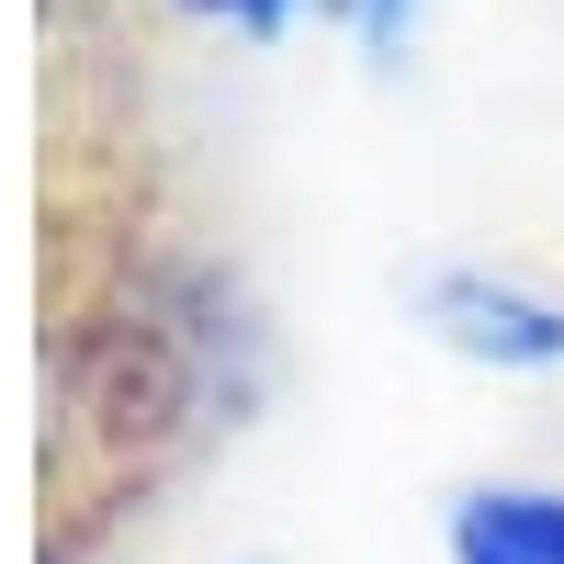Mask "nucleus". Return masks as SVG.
I'll return each mask as SVG.
<instances>
[{
    "mask_svg": "<svg viewBox=\"0 0 564 564\" xmlns=\"http://www.w3.org/2000/svg\"><path fill=\"white\" fill-rule=\"evenodd\" d=\"M417 327L452 361H486V372H564V294H542L520 271H486V260L417 271Z\"/></svg>",
    "mask_w": 564,
    "mask_h": 564,
    "instance_id": "obj_1",
    "label": "nucleus"
},
{
    "mask_svg": "<svg viewBox=\"0 0 564 564\" xmlns=\"http://www.w3.org/2000/svg\"><path fill=\"white\" fill-rule=\"evenodd\" d=\"M181 12H204V23H226V34H282L305 0H181Z\"/></svg>",
    "mask_w": 564,
    "mask_h": 564,
    "instance_id": "obj_4",
    "label": "nucleus"
},
{
    "mask_svg": "<svg viewBox=\"0 0 564 564\" xmlns=\"http://www.w3.org/2000/svg\"><path fill=\"white\" fill-rule=\"evenodd\" d=\"M339 23L372 45V57H406V34H417V0H339Z\"/></svg>",
    "mask_w": 564,
    "mask_h": 564,
    "instance_id": "obj_3",
    "label": "nucleus"
},
{
    "mask_svg": "<svg viewBox=\"0 0 564 564\" xmlns=\"http://www.w3.org/2000/svg\"><path fill=\"white\" fill-rule=\"evenodd\" d=\"M452 564H564V486H463Z\"/></svg>",
    "mask_w": 564,
    "mask_h": 564,
    "instance_id": "obj_2",
    "label": "nucleus"
}]
</instances>
